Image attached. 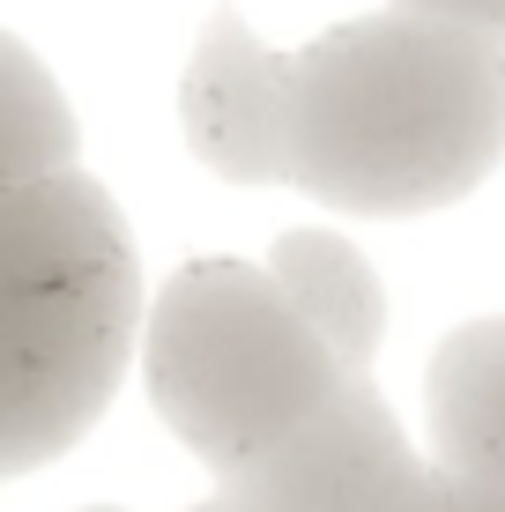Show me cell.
I'll return each instance as SVG.
<instances>
[{
  "label": "cell",
  "mask_w": 505,
  "mask_h": 512,
  "mask_svg": "<svg viewBox=\"0 0 505 512\" xmlns=\"http://www.w3.org/2000/svg\"><path fill=\"white\" fill-rule=\"evenodd\" d=\"M505 156V45L372 8L290 52V179L335 216H431Z\"/></svg>",
  "instance_id": "6da1fadb"
},
{
  "label": "cell",
  "mask_w": 505,
  "mask_h": 512,
  "mask_svg": "<svg viewBox=\"0 0 505 512\" xmlns=\"http://www.w3.org/2000/svg\"><path fill=\"white\" fill-rule=\"evenodd\" d=\"M142 305L127 216L82 164L0 186V483L97 431L142 342Z\"/></svg>",
  "instance_id": "7a4b0ae2"
},
{
  "label": "cell",
  "mask_w": 505,
  "mask_h": 512,
  "mask_svg": "<svg viewBox=\"0 0 505 512\" xmlns=\"http://www.w3.org/2000/svg\"><path fill=\"white\" fill-rule=\"evenodd\" d=\"M149 409L194 461L238 475L350 379L253 260H186L142 305Z\"/></svg>",
  "instance_id": "3957f363"
},
{
  "label": "cell",
  "mask_w": 505,
  "mask_h": 512,
  "mask_svg": "<svg viewBox=\"0 0 505 512\" xmlns=\"http://www.w3.org/2000/svg\"><path fill=\"white\" fill-rule=\"evenodd\" d=\"M238 512H416L431 490V461L409 446L402 416L372 379H342L298 431L223 475Z\"/></svg>",
  "instance_id": "277c9868"
},
{
  "label": "cell",
  "mask_w": 505,
  "mask_h": 512,
  "mask_svg": "<svg viewBox=\"0 0 505 512\" xmlns=\"http://www.w3.org/2000/svg\"><path fill=\"white\" fill-rule=\"evenodd\" d=\"M186 149L231 186L290 179V52H275L246 23V8H208L194 60L179 75Z\"/></svg>",
  "instance_id": "5b68a950"
},
{
  "label": "cell",
  "mask_w": 505,
  "mask_h": 512,
  "mask_svg": "<svg viewBox=\"0 0 505 512\" xmlns=\"http://www.w3.org/2000/svg\"><path fill=\"white\" fill-rule=\"evenodd\" d=\"M431 475L505 498V312L454 327L424 372Z\"/></svg>",
  "instance_id": "8992f818"
},
{
  "label": "cell",
  "mask_w": 505,
  "mask_h": 512,
  "mask_svg": "<svg viewBox=\"0 0 505 512\" xmlns=\"http://www.w3.org/2000/svg\"><path fill=\"white\" fill-rule=\"evenodd\" d=\"M260 275L283 290V305L320 334V349L350 379H372V357L387 342V290L379 268L342 231H283Z\"/></svg>",
  "instance_id": "52a82bcc"
},
{
  "label": "cell",
  "mask_w": 505,
  "mask_h": 512,
  "mask_svg": "<svg viewBox=\"0 0 505 512\" xmlns=\"http://www.w3.org/2000/svg\"><path fill=\"white\" fill-rule=\"evenodd\" d=\"M75 156H82V127L67 112V90L15 30H0V186L75 171Z\"/></svg>",
  "instance_id": "ba28073f"
},
{
  "label": "cell",
  "mask_w": 505,
  "mask_h": 512,
  "mask_svg": "<svg viewBox=\"0 0 505 512\" xmlns=\"http://www.w3.org/2000/svg\"><path fill=\"white\" fill-rule=\"evenodd\" d=\"M402 15H431V23H454V30H476V38L505 45V0H387Z\"/></svg>",
  "instance_id": "9c48e42d"
},
{
  "label": "cell",
  "mask_w": 505,
  "mask_h": 512,
  "mask_svg": "<svg viewBox=\"0 0 505 512\" xmlns=\"http://www.w3.org/2000/svg\"><path fill=\"white\" fill-rule=\"evenodd\" d=\"M416 512H505V498H491V490H468V483H446V475H431L424 505Z\"/></svg>",
  "instance_id": "30bf717a"
},
{
  "label": "cell",
  "mask_w": 505,
  "mask_h": 512,
  "mask_svg": "<svg viewBox=\"0 0 505 512\" xmlns=\"http://www.w3.org/2000/svg\"><path fill=\"white\" fill-rule=\"evenodd\" d=\"M186 512H238V505L223 498V490H208V498H201V505H186Z\"/></svg>",
  "instance_id": "8fae6325"
},
{
  "label": "cell",
  "mask_w": 505,
  "mask_h": 512,
  "mask_svg": "<svg viewBox=\"0 0 505 512\" xmlns=\"http://www.w3.org/2000/svg\"><path fill=\"white\" fill-rule=\"evenodd\" d=\"M82 512H127V505H82Z\"/></svg>",
  "instance_id": "7c38bea8"
}]
</instances>
